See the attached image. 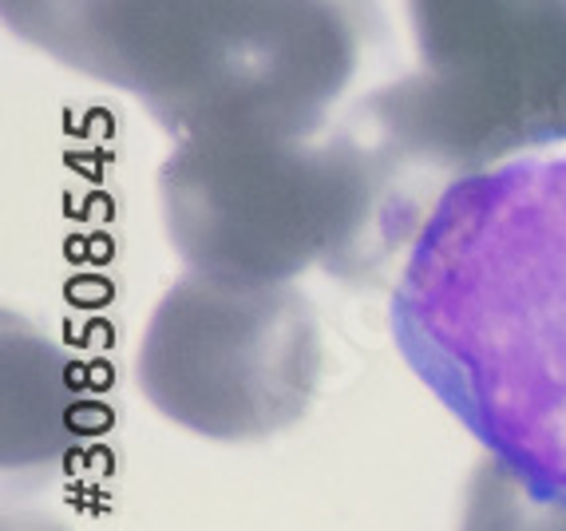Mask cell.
<instances>
[{"label": "cell", "instance_id": "obj_3", "mask_svg": "<svg viewBox=\"0 0 566 531\" xmlns=\"http://www.w3.org/2000/svg\"><path fill=\"white\" fill-rule=\"evenodd\" d=\"M179 258L218 278L293 282L310 266L380 274L432 219L436 195L353 107L310 135H190L159 171Z\"/></svg>", "mask_w": 566, "mask_h": 531}, {"label": "cell", "instance_id": "obj_4", "mask_svg": "<svg viewBox=\"0 0 566 531\" xmlns=\"http://www.w3.org/2000/svg\"><path fill=\"white\" fill-rule=\"evenodd\" d=\"M420 67L360 112L436 195L566 143V0H408Z\"/></svg>", "mask_w": 566, "mask_h": 531}, {"label": "cell", "instance_id": "obj_6", "mask_svg": "<svg viewBox=\"0 0 566 531\" xmlns=\"http://www.w3.org/2000/svg\"><path fill=\"white\" fill-rule=\"evenodd\" d=\"M76 381L72 361L4 313V472H44L76 445Z\"/></svg>", "mask_w": 566, "mask_h": 531}, {"label": "cell", "instance_id": "obj_7", "mask_svg": "<svg viewBox=\"0 0 566 531\" xmlns=\"http://www.w3.org/2000/svg\"><path fill=\"white\" fill-rule=\"evenodd\" d=\"M460 531H566V500L538 496L515 468L488 452L468 480Z\"/></svg>", "mask_w": 566, "mask_h": 531}, {"label": "cell", "instance_id": "obj_2", "mask_svg": "<svg viewBox=\"0 0 566 531\" xmlns=\"http://www.w3.org/2000/svg\"><path fill=\"white\" fill-rule=\"evenodd\" d=\"M44 56L135 95L175 139L310 135L365 60L373 0H0Z\"/></svg>", "mask_w": 566, "mask_h": 531}, {"label": "cell", "instance_id": "obj_5", "mask_svg": "<svg viewBox=\"0 0 566 531\" xmlns=\"http://www.w3.org/2000/svg\"><path fill=\"white\" fill-rule=\"evenodd\" d=\"M135 377L155 413L195 437L254 445L310 413L322 330L293 282L190 270L155 305Z\"/></svg>", "mask_w": 566, "mask_h": 531}, {"label": "cell", "instance_id": "obj_1", "mask_svg": "<svg viewBox=\"0 0 566 531\" xmlns=\"http://www.w3.org/2000/svg\"><path fill=\"white\" fill-rule=\"evenodd\" d=\"M392 333L495 460L566 500V143L440 195L408 247Z\"/></svg>", "mask_w": 566, "mask_h": 531}]
</instances>
